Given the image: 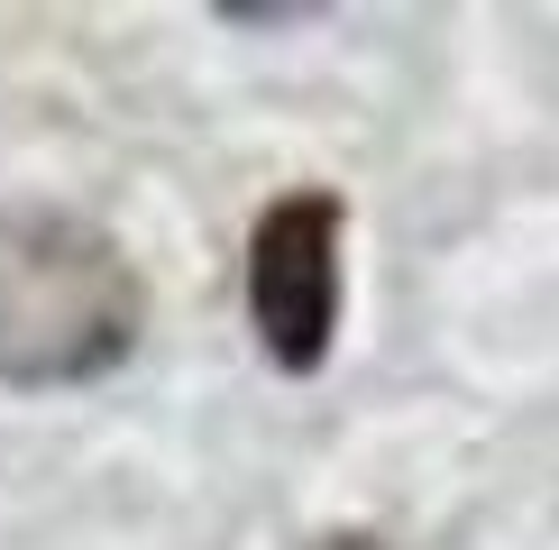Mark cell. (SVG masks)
Masks as SVG:
<instances>
[{
	"instance_id": "obj_3",
	"label": "cell",
	"mask_w": 559,
	"mask_h": 550,
	"mask_svg": "<svg viewBox=\"0 0 559 550\" xmlns=\"http://www.w3.org/2000/svg\"><path fill=\"white\" fill-rule=\"evenodd\" d=\"M312 550H394L385 533H331V541H312Z\"/></svg>"
},
{
	"instance_id": "obj_1",
	"label": "cell",
	"mask_w": 559,
	"mask_h": 550,
	"mask_svg": "<svg viewBox=\"0 0 559 550\" xmlns=\"http://www.w3.org/2000/svg\"><path fill=\"white\" fill-rule=\"evenodd\" d=\"M147 331L129 248L64 202H0V385L74 395L120 376Z\"/></svg>"
},
{
	"instance_id": "obj_2",
	"label": "cell",
	"mask_w": 559,
	"mask_h": 550,
	"mask_svg": "<svg viewBox=\"0 0 559 550\" xmlns=\"http://www.w3.org/2000/svg\"><path fill=\"white\" fill-rule=\"evenodd\" d=\"M348 202L331 183L275 193L248 229V331L275 376H312L340 339V294H348Z\"/></svg>"
}]
</instances>
